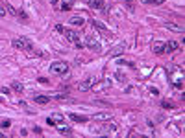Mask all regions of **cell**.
Segmentation results:
<instances>
[{
	"label": "cell",
	"instance_id": "ffe728a7",
	"mask_svg": "<svg viewBox=\"0 0 185 138\" xmlns=\"http://www.w3.org/2000/svg\"><path fill=\"white\" fill-rule=\"evenodd\" d=\"M167 28H169V30H174V32H180V33L183 32V28H182L180 24H172V22H167Z\"/></svg>",
	"mask_w": 185,
	"mask_h": 138
},
{
	"label": "cell",
	"instance_id": "30bf717a",
	"mask_svg": "<svg viewBox=\"0 0 185 138\" xmlns=\"http://www.w3.org/2000/svg\"><path fill=\"white\" fill-rule=\"evenodd\" d=\"M54 127H56V131H58V133H61V135H71V133H72V129H71V125H69V123H63V122H59V123H56Z\"/></svg>",
	"mask_w": 185,
	"mask_h": 138
},
{
	"label": "cell",
	"instance_id": "7a4b0ae2",
	"mask_svg": "<svg viewBox=\"0 0 185 138\" xmlns=\"http://www.w3.org/2000/svg\"><path fill=\"white\" fill-rule=\"evenodd\" d=\"M11 46H13L15 50H22V52H32V50H34L32 41L26 39V37H15V39L11 41Z\"/></svg>",
	"mask_w": 185,
	"mask_h": 138
},
{
	"label": "cell",
	"instance_id": "1f68e13d",
	"mask_svg": "<svg viewBox=\"0 0 185 138\" xmlns=\"http://www.w3.org/2000/svg\"><path fill=\"white\" fill-rule=\"evenodd\" d=\"M163 2H165V0H152L150 4H163Z\"/></svg>",
	"mask_w": 185,
	"mask_h": 138
},
{
	"label": "cell",
	"instance_id": "4fadbf2b",
	"mask_svg": "<svg viewBox=\"0 0 185 138\" xmlns=\"http://www.w3.org/2000/svg\"><path fill=\"white\" fill-rule=\"evenodd\" d=\"M152 52L157 54V55L165 54V42H154V44H152Z\"/></svg>",
	"mask_w": 185,
	"mask_h": 138
},
{
	"label": "cell",
	"instance_id": "9c48e42d",
	"mask_svg": "<svg viewBox=\"0 0 185 138\" xmlns=\"http://www.w3.org/2000/svg\"><path fill=\"white\" fill-rule=\"evenodd\" d=\"M93 83H95V77H93V75H91V77H85L83 81L78 83V88H80L81 92H83V90H89V88L93 87Z\"/></svg>",
	"mask_w": 185,
	"mask_h": 138
},
{
	"label": "cell",
	"instance_id": "7c38bea8",
	"mask_svg": "<svg viewBox=\"0 0 185 138\" xmlns=\"http://www.w3.org/2000/svg\"><path fill=\"white\" fill-rule=\"evenodd\" d=\"M69 118H71L72 122H78V123H87V122H89L87 116H81V114H76V112H69Z\"/></svg>",
	"mask_w": 185,
	"mask_h": 138
},
{
	"label": "cell",
	"instance_id": "cb8c5ba5",
	"mask_svg": "<svg viewBox=\"0 0 185 138\" xmlns=\"http://www.w3.org/2000/svg\"><path fill=\"white\" fill-rule=\"evenodd\" d=\"M71 4H72V0H63L61 9H63V11H69V9H71Z\"/></svg>",
	"mask_w": 185,
	"mask_h": 138
},
{
	"label": "cell",
	"instance_id": "3957f363",
	"mask_svg": "<svg viewBox=\"0 0 185 138\" xmlns=\"http://www.w3.org/2000/svg\"><path fill=\"white\" fill-rule=\"evenodd\" d=\"M50 72L56 74V75H65L69 72V63L67 61H54L50 65Z\"/></svg>",
	"mask_w": 185,
	"mask_h": 138
},
{
	"label": "cell",
	"instance_id": "8992f818",
	"mask_svg": "<svg viewBox=\"0 0 185 138\" xmlns=\"http://www.w3.org/2000/svg\"><path fill=\"white\" fill-rule=\"evenodd\" d=\"M93 26H95V30H96V32H100L106 39H111V32L104 26V24H102V22H100V20H93Z\"/></svg>",
	"mask_w": 185,
	"mask_h": 138
},
{
	"label": "cell",
	"instance_id": "9a60e30c",
	"mask_svg": "<svg viewBox=\"0 0 185 138\" xmlns=\"http://www.w3.org/2000/svg\"><path fill=\"white\" fill-rule=\"evenodd\" d=\"M11 88H13L17 94H22V92H24V87H22L21 81H13V83H11Z\"/></svg>",
	"mask_w": 185,
	"mask_h": 138
},
{
	"label": "cell",
	"instance_id": "d6a6232c",
	"mask_svg": "<svg viewBox=\"0 0 185 138\" xmlns=\"http://www.w3.org/2000/svg\"><path fill=\"white\" fill-rule=\"evenodd\" d=\"M143 2H145V4H150V2H152V0H143Z\"/></svg>",
	"mask_w": 185,
	"mask_h": 138
},
{
	"label": "cell",
	"instance_id": "44dd1931",
	"mask_svg": "<svg viewBox=\"0 0 185 138\" xmlns=\"http://www.w3.org/2000/svg\"><path fill=\"white\" fill-rule=\"evenodd\" d=\"M115 77H117L118 83H126V75H124V72H120V70L115 72Z\"/></svg>",
	"mask_w": 185,
	"mask_h": 138
},
{
	"label": "cell",
	"instance_id": "277c9868",
	"mask_svg": "<svg viewBox=\"0 0 185 138\" xmlns=\"http://www.w3.org/2000/svg\"><path fill=\"white\" fill-rule=\"evenodd\" d=\"M83 46H87V48H89V50H93V52H100V50H102V46H100V41H98L96 37H93V35H85Z\"/></svg>",
	"mask_w": 185,
	"mask_h": 138
},
{
	"label": "cell",
	"instance_id": "ba28073f",
	"mask_svg": "<svg viewBox=\"0 0 185 138\" xmlns=\"http://www.w3.org/2000/svg\"><path fill=\"white\" fill-rule=\"evenodd\" d=\"M126 48H128V42H120V44H117V46L111 50V57H118V55H122V54L126 52Z\"/></svg>",
	"mask_w": 185,
	"mask_h": 138
},
{
	"label": "cell",
	"instance_id": "603a6c76",
	"mask_svg": "<svg viewBox=\"0 0 185 138\" xmlns=\"http://www.w3.org/2000/svg\"><path fill=\"white\" fill-rule=\"evenodd\" d=\"M50 118H52L54 122H58V123H59V122H63V114H59V112H56V114H52Z\"/></svg>",
	"mask_w": 185,
	"mask_h": 138
},
{
	"label": "cell",
	"instance_id": "ac0fdd59",
	"mask_svg": "<svg viewBox=\"0 0 185 138\" xmlns=\"http://www.w3.org/2000/svg\"><path fill=\"white\" fill-rule=\"evenodd\" d=\"M34 100H35V103H39V105H44V103H48V101H50V98H48V96H35Z\"/></svg>",
	"mask_w": 185,
	"mask_h": 138
},
{
	"label": "cell",
	"instance_id": "52a82bcc",
	"mask_svg": "<svg viewBox=\"0 0 185 138\" xmlns=\"http://www.w3.org/2000/svg\"><path fill=\"white\" fill-rule=\"evenodd\" d=\"M93 120L95 122H109V120H113V114L111 112H95L93 114Z\"/></svg>",
	"mask_w": 185,
	"mask_h": 138
},
{
	"label": "cell",
	"instance_id": "5bb4252c",
	"mask_svg": "<svg viewBox=\"0 0 185 138\" xmlns=\"http://www.w3.org/2000/svg\"><path fill=\"white\" fill-rule=\"evenodd\" d=\"M106 131H108V133H117V131H118V125H117L115 122H111V120H109V123H106V125H104V133H106Z\"/></svg>",
	"mask_w": 185,
	"mask_h": 138
},
{
	"label": "cell",
	"instance_id": "83f0119b",
	"mask_svg": "<svg viewBox=\"0 0 185 138\" xmlns=\"http://www.w3.org/2000/svg\"><path fill=\"white\" fill-rule=\"evenodd\" d=\"M2 127H4V129H6V127H11V120H4V122H2Z\"/></svg>",
	"mask_w": 185,
	"mask_h": 138
},
{
	"label": "cell",
	"instance_id": "f1b7e54d",
	"mask_svg": "<svg viewBox=\"0 0 185 138\" xmlns=\"http://www.w3.org/2000/svg\"><path fill=\"white\" fill-rule=\"evenodd\" d=\"M46 123H48V125H50V127H54V125H56V122H54V120H52V118H46Z\"/></svg>",
	"mask_w": 185,
	"mask_h": 138
},
{
	"label": "cell",
	"instance_id": "4dcf8cb0",
	"mask_svg": "<svg viewBox=\"0 0 185 138\" xmlns=\"http://www.w3.org/2000/svg\"><path fill=\"white\" fill-rule=\"evenodd\" d=\"M150 92H152L154 96H159V92H157V88H150Z\"/></svg>",
	"mask_w": 185,
	"mask_h": 138
},
{
	"label": "cell",
	"instance_id": "484cf974",
	"mask_svg": "<svg viewBox=\"0 0 185 138\" xmlns=\"http://www.w3.org/2000/svg\"><path fill=\"white\" fill-rule=\"evenodd\" d=\"M7 15V9L4 7V4H2V0H0V17H6Z\"/></svg>",
	"mask_w": 185,
	"mask_h": 138
},
{
	"label": "cell",
	"instance_id": "6da1fadb",
	"mask_svg": "<svg viewBox=\"0 0 185 138\" xmlns=\"http://www.w3.org/2000/svg\"><path fill=\"white\" fill-rule=\"evenodd\" d=\"M56 32H59V33H63V35H65V39H67V41H71L72 44H76V46H78L80 50L83 48V42H81V39H80V35L76 33L74 30H71V28H65V26H61V24H58V26H56Z\"/></svg>",
	"mask_w": 185,
	"mask_h": 138
},
{
	"label": "cell",
	"instance_id": "8fae6325",
	"mask_svg": "<svg viewBox=\"0 0 185 138\" xmlns=\"http://www.w3.org/2000/svg\"><path fill=\"white\" fill-rule=\"evenodd\" d=\"M178 48H180V42H178V41H169V42H165V54H174Z\"/></svg>",
	"mask_w": 185,
	"mask_h": 138
},
{
	"label": "cell",
	"instance_id": "d6986e66",
	"mask_svg": "<svg viewBox=\"0 0 185 138\" xmlns=\"http://www.w3.org/2000/svg\"><path fill=\"white\" fill-rule=\"evenodd\" d=\"M161 107H163V109H167V110H172V109H176V105L172 103V101H169V100H163V101H161Z\"/></svg>",
	"mask_w": 185,
	"mask_h": 138
},
{
	"label": "cell",
	"instance_id": "2e32d148",
	"mask_svg": "<svg viewBox=\"0 0 185 138\" xmlns=\"http://www.w3.org/2000/svg\"><path fill=\"white\" fill-rule=\"evenodd\" d=\"M89 6L93 9H104V2L102 0H89Z\"/></svg>",
	"mask_w": 185,
	"mask_h": 138
},
{
	"label": "cell",
	"instance_id": "e0dca14e",
	"mask_svg": "<svg viewBox=\"0 0 185 138\" xmlns=\"http://www.w3.org/2000/svg\"><path fill=\"white\" fill-rule=\"evenodd\" d=\"M71 24H74V26H83V24H85V19H81V17H72V19H71Z\"/></svg>",
	"mask_w": 185,
	"mask_h": 138
},
{
	"label": "cell",
	"instance_id": "f546056e",
	"mask_svg": "<svg viewBox=\"0 0 185 138\" xmlns=\"http://www.w3.org/2000/svg\"><path fill=\"white\" fill-rule=\"evenodd\" d=\"M7 13H11V15H17V11H15L11 6H7Z\"/></svg>",
	"mask_w": 185,
	"mask_h": 138
},
{
	"label": "cell",
	"instance_id": "d4e9b609",
	"mask_svg": "<svg viewBox=\"0 0 185 138\" xmlns=\"http://www.w3.org/2000/svg\"><path fill=\"white\" fill-rule=\"evenodd\" d=\"M17 15L21 17V20H22V22H28V15H26L24 11H17Z\"/></svg>",
	"mask_w": 185,
	"mask_h": 138
},
{
	"label": "cell",
	"instance_id": "5b68a950",
	"mask_svg": "<svg viewBox=\"0 0 185 138\" xmlns=\"http://www.w3.org/2000/svg\"><path fill=\"white\" fill-rule=\"evenodd\" d=\"M109 87H111V79H108V77H106V79H102V81H98L96 85H93L91 88H93L95 92H104V90H108Z\"/></svg>",
	"mask_w": 185,
	"mask_h": 138
},
{
	"label": "cell",
	"instance_id": "7402d4cb",
	"mask_svg": "<svg viewBox=\"0 0 185 138\" xmlns=\"http://www.w3.org/2000/svg\"><path fill=\"white\" fill-rule=\"evenodd\" d=\"M91 133H104V125H96V123H93V125H91Z\"/></svg>",
	"mask_w": 185,
	"mask_h": 138
},
{
	"label": "cell",
	"instance_id": "4316f807",
	"mask_svg": "<svg viewBox=\"0 0 185 138\" xmlns=\"http://www.w3.org/2000/svg\"><path fill=\"white\" fill-rule=\"evenodd\" d=\"M54 98H56V100H69V96H67V94H56Z\"/></svg>",
	"mask_w": 185,
	"mask_h": 138
}]
</instances>
